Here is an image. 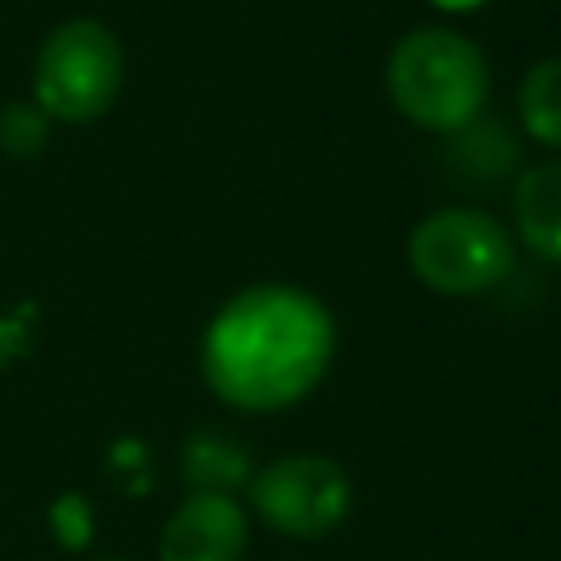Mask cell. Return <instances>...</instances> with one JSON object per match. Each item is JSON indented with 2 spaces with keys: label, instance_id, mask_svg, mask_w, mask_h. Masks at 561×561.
Here are the masks:
<instances>
[{
  "label": "cell",
  "instance_id": "2",
  "mask_svg": "<svg viewBox=\"0 0 561 561\" xmlns=\"http://www.w3.org/2000/svg\"><path fill=\"white\" fill-rule=\"evenodd\" d=\"M386 92L408 123L425 131H460L482 114L491 70L469 35L421 26L394 44L386 61Z\"/></svg>",
  "mask_w": 561,
  "mask_h": 561
},
{
  "label": "cell",
  "instance_id": "8",
  "mask_svg": "<svg viewBox=\"0 0 561 561\" xmlns=\"http://www.w3.org/2000/svg\"><path fill=\"white\" fill-rule=\"evenodd\" d=\"M517 114L539 145L561 149V57H543L526 70L517 88Z\"/></svg>",
  "mask_w": 561,
  "mask_h": 561
},
{
  "label": "cell",
  "instance_id": "7",
  "mask_svg": "<svg viewBox=\"0 0 561 561\" xmlns=\"http://www.w3.org/2000/svg\"><path fill=\"white\" fill-rule=\"evenodd\" d=\"M513 224L522 245L548 263H561V158L522 171L513 184Z\"/></svg>",
  "mask_w": 561,
  "mask_h": 561
},
{
  "label": "cell",
  "instance_id": "1",
  "mask_svg": "<svg viewBox=\"0 0 561 561\" xmlns=\"http://www.w3.org/2000/svg\"><path fill=\"white\" fill-rule=\"evenodd\" d=\"M329 307L280 280L232 294L202 333V377L237 412H280L307 399L333 364Z\"/></svg>",
  "mask_w": 561,
  "mask_h": 561
},
{
  "label": "cell",
  "instance_id": "9",
  "mask_svg": "<svg viewBox=\"0 0 561 561\" xmlns=\"http://www.w3.org/2000/svg\"><path fill=\"white\" fill-rule=\"evenodd\" d=\"M184 478L193 491H228L232 495L241 482H250V465L237 443H228L219 434H197L184 447Z\"/></svg>",
  "mask_w": 561,
  "mask_h": 561
},
{
  "label": "cell",
  "instance_id": "3",
  "mask_svg": "<svg viewBox=\"0 0 561 561\" xmlns=\"http://www.w3.org/2000/svg\"><path fill=\"white\" fill-rule=\"evenodd\" d=\"M123 44L96 18H70L39 44L35 57V105L57 123L101 118L123 88Z\"/></svg>",
  "mask_w": 561,
  "mask_h": 561
},
{
  "label": "cell",
  "instance_id": "11",
  "mask_svg": "<svg viewBox=\"0 0 561 561\" xmlns=\"http://www.w3.org/2000/svg\"><path fill=\"white\" fill-rule=\"evenodd\" d=\"M88 522H92V513H88V504H83L79 495H66V500L53 504V530L61 535L66 548H79V543L92 535Z\"/></svg>",
  "mask_w": 561,
  "mask_h": 561
},
{
  "label": "cell",
  "instance_id": "10",
  "mask_svg": "<svg viewBox=\"0 0 561 561\" xmlns=\"http://www.w3.org/2000/svg\"><path fill=\"white\" fill-rule=\"evenodd\" d=\"M48 114L35 101H9L0 110V149L9 158H35L48 140Z\"/></svg>",
  "mask_w": 561,
  "mask_h": 561
},
{
  "label": "cell",
  "instance_id": "12",
  "mask_svg": "<svg viewBox=\"0 0 561 561\" xmlns=\"http://www.w3.org/2000/svg\"><path fill=\"white\" fill-rule=\"evenodd\" d=\"M430 4H438V9H447V13H465V9H478V4H486V0H430Z\"/></svg>",
  "mask_w": 561,
  "mask_h": 561
},
{
  "label": "cell",
  "instance_id": "5",
  "mask_svg": "<svg viewBox=\"0 0 561 561\" xmlns=\"http://www.w3.org/2000/svg\"><path fill=\"white\" fill-rule=\"evenodd\" d=\"M250 504L276 535L320 539L346 522L351 478L333 456L320 451L276 456L250 478Z\"/></svg>",
  "mask_w": 561,
  "mask_h": 561
},
{
  "label": "cell",
  "instance_id": "4",
  "mask_svg": "<svg viewBox=\"0 0 561 561\" xmlns=\"http://www.w3.org/2000/svg\"><path fill=\"white\" fill-rule=\"evenodd\" d=\"M408 263L425 289L438 294H482L500 285L513 267L508 228L473 206H443L425 215L408 237Z\"/></svg>",
  "mask_w": 561,
  "mask_h": 561
},
{
  "label": "cell",
  "instance_id": "6",
  "mask_svg": "<svg viewBox=\"0 0 561 561\" xmlns=\"http://www.w3.org/2000/svg\"><path fill=\"white\" fill-rule=\"evenodd\" d=\"M250 517L228 491H188L167 517L158 561H241Z\"/></svg>",
  "mask_w": 561,
  "mask_h": 561
}]
</instances>
